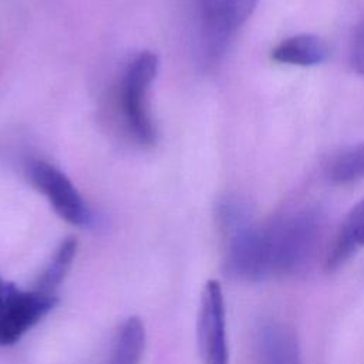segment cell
Masks as SVG:
<instances>
[{"label":"cell","instance_id":"obj_9","mask_svg":"<svg viewBox=\"0 0 364 364\" xmlns=\"http://www.w3.org/2000/svg\"><path fill=\"white\" fill-rule=\"evenodd\" d=\"M328 47L323 38L314 34H297L280 41L272 50V58L280 64L311 67L324 63Z\"/></svg>","mask_w":364,"mask_h":364},{"label":"cell","instance_id":"obj_4","mask_svg":"<svg viewBox=\"0 0 364 364\" xmlns=\"http://www.w3.org/2000/svg\"><path fill=\"white\" fill-rule=\"evenodd\" d=\"M55 304V294L34 287L23 290L0 276V346L18 341Z\"/></svg>","mask_w":364,"mask_h":364},{"label":"cell","instance_id":"obj_12","mask_svg":"<svg viewBox=\"0 0 364 364\" xmlns=\"http://www.w3.org/2000/svg\"><path fill=\"white\" fill-rule=\"evenodd\" d=\"M326 175L331 183L347 185L364 178V141L336 155L327 165Z\"/></svg>","mask_w":364,"mask_h":364},{"label":"cell","instance_id":"obj_2","mask_svg":"<svg viewBox=\"0 0 364 364\" xmlns=\"http://www.w3.org/2000/svg\"><path fill=\"white\" fill-rule=\"evenodd\" d=\"M257 0H191L192 44L202 68L216 67Z\"/></svg>","mask_w":364,"mask_h":364},{"label":"cell","instance_id":"obj_1","mask_svg":"<svg viewBox=\"0 0 364 364\" xmlns=\"http://www.w3.org/2000/svg\"><path fill=\"white\" fill-rule=\"evenodd\" d=\"M323 232V216L301 209L269 225L253 222L226 235V276L240 282H264L296 274L313 259Z\"/></svg>","mask_w":364,"mask_h":364},{"label":"cell","instance_id":"obj_6","mask_svg":"<svg viewBox=\"0 0 364 364\" xmlns=\"http://www.w3.org/2000/svg\"><path fill=\"white\" fill-rule=\"evenodd\" d=\"M198 350L203 364H228L225 300L218 280L203 286L196 323Z\"/></svg>","mask_w":364,"mask_h":364},{"label":"cell","instance_id":"obj_5","mask_svg":"<svg viewBox=\"0 0 364 364\" xmlns=\"http://www.w3.org/2000/svg\"><path fill=\"white\" fill-rule=\"evenodd\" d=\"M26 175L31 185L47 198L61 219L75 226H90L92 223V213L82 196L54 165L41 159H30L26 164Z\"/></svg>","mask_w":364,"mask_h":364},{"label":"cell","instance_id":"obj_3","mask_svg":"<svg viewBox=\"0 0 364 364\" xmlns=\"http://www.w3.org/2000/svg\"><path fill=\"white\" fill-rule=\"evenodd\" d=\"M158 71V57L151 51L139 53L127 67L121 82V107L125 122L134 138L142 145L156 139L146 94Z\"/></svg>","mask_w":364,"mask_h":364},{"label":"cell","instance_id":"obj_13","mask_svg":"<svg viewBox=\"0 0 364 364\" xmlns=\"http://www.w3.org/2000/svg\"><path fill=\"white\" fill-rule=\"evenodd\" d=\"M351 64L358 74L364 75V20L357 26L353 37Z\"/></svg>","mask_w":364,"mask_h":364},{"label":"cell","instance_id":"obj_10","mask_svg":"<svg viewBox=\"0 0 364 364\" xmlns=\"http://www.w3.org/2000/svg\"><path fill=\"white\" fill-rule=\"evenodd\" d=\"M145 348V327L139 317H128L119 327L107 364H139Z\"/></svg>","mask_w":364,"mask_h":364},{"label":"cell","instance_id":"obj_8","mask_svg":"<svg viewBox=\"0 0 364 364\" xmlns=\"http://www.w3.org/2000/svg\"><path fill=\"white\" fill-rule=\"evenodd\" d=\"M364 249V199L343 220L326 257V270L334 272Z\"/></svg>","mask_w":364,"mask_h":364},{"label":"cell","instance_id":"obj_11","mask_svg":"<svg viewBox=\"0 0 364 364\" xmlns=\"http://www.w3.org/2000/svg\"><path fill=\"white\" fill-rule=\"evenodd\" d=\"M77 253V240L75 237H67L64 239L60 246L57 247L55 253L53 255L50 263L46 266V269L41 272L40 277L36 282L34 289L55 294L57 287L64 280L67 272L70 270L73 260Z\"/></svg>","mask_w":364,"mask_h":364},{"label":"cell","instance_id":"obj_7","mask_svg":"<svg viewBox=\"0 0 364 364\" xmlns=\"http://www.w3.org/2000/svg\"><path fill=\"white\" fill-rule=\"evenodd\" d=\"M257 364H301L294 333L279 321L262 324L256 336Z\"/></svg>","mask_w":364,"mask_h":364}]
</instances>
